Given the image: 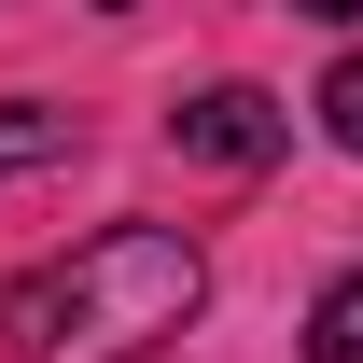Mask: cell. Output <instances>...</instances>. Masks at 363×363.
I'll use <instances>...</instances> for the list:
<instances>
[{"label":"cell","mask_w":363,"mask_h":363,"mask_svg":"<svg viewBox=\"0 0 363 363\" xmlns=\"http://www.w3.org/2000/svg\"><path fill=\"white\" fill-rule=\"evenodd\" d=\"M56 140H70V126H56L43 98H0V182H14V168H43Z\"/></svg>","instance_id":"cell-4"},{"label":"cell","mask_w":363,"mask_h":363,"mask_svg":"<svg viewBox=\"0 0 363 363\" xmlns=\"http://www.w3.org/2000/svg\"><path fill=\"white\" fill-rule=\"evenodd\" d=\"M321 126H335V154H363V56L321 70Z\"/></svg>","instance_id":"cell-5"},{"label":"cell","mask_w":363,"mask_h":363,"mask_svg":"<svg viewBox=\"0 0 363 363\" xmlns=\"http://www.w3.org/2000/svg\"><path fill=\"white\" fill-rule=\"evenodd\" d=\"M294 14H321V28H363V0H294Z\"/></svg>","instance_id":"cell-6"},{"label":"cell","mask_w":363,"mask_h":363,"mask_svg":"<svg viewBox=\"0 0 363 363\" xmlns=\"http://www.w3.org/2000/svg\"><path fill=\"white\" fill-rule=\"evenodd\" d=\"M308 363H363V266L321 279V308H308Z\"/></svg>","instance_id":"cell-3"},{"label":"cell","mask_w":363,"mask_h":363,"mask_svg":"<svg viewBox=\"0 0 363 363\" xmlns=\"http://www.w3.org/2000/svg\"><path fill=\"white\" fill-rule=\"evenodd\" d=\"M196 294H210V266H196L182 224H98L0 294V335L28 363H140L196 321Z\"/></svg>","instance_id":"cell-1"},{"label":"cell","mask_w":363,"mask_h":363,"mask_svg":"<svg viewBox=\"0 0 363 363\" xmlns=\"http://www.w3.org/2000/svg\"><path fill=\"white\" fill-rule=\"evenodd\" d=\"M168 140L196 154V168H266L279 140H294V112H279L266 84H210V98H182V112H168Z\"/></svg>","instance_id":"cell-2"}]
</instances>
